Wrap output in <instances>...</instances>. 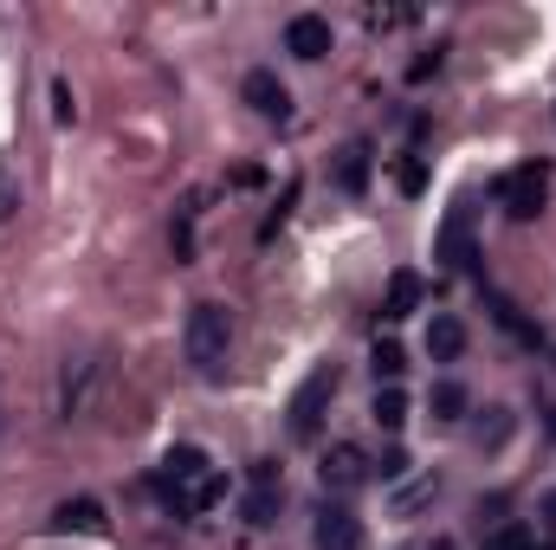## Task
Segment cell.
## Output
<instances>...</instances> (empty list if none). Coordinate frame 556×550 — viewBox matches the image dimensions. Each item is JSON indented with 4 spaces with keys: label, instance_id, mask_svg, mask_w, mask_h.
Returning a JSON list of instances; mask_svg holds the SVG:
<instances>
[{
    "label": "cell",
    "instance_id": "cell-1",
    "mask_svg": "<svg viewBox=\"0 0 556 550\" xmlns=\"http://www.w3.org/2000/svg\"><path fill=\"white\" fill-rule=\"evenodd\" d=\"M181 343H188V363H194L201 376H220V363H227V350H233V317H227V304H194Z\"/></svg>",
    "mask_w": 556,
    "mask_h": 550
},
{
    "label": "cell",
    "instance_id": "cell-2",
    "mask_svg": "<svg viewBox=\"0 0 556 550\" xmlns=\"http://www.w3.org/2000/svg\"><path fill=\"white\" fill-rule=\"evenodd\" d=\"M330 396H337V363H317L304 383H298V396H291V440H317V427H324V409H330Z\"/></svg>",
    "mask_w": 556,
    "mask_h": 550
},
{
    "label": "cell",
    "instance_id": "cell-3",
    "mask_svg": "<svg viewBox=\"0 0 556 550\" xmlns=\"http://www.w3.org/2000/svg\"><path fill=\"white\" fill-rule=\"evenodd\" d=\"M498 201H505V214H511V221H538V214H544V201H551V168H544V162L511 168V175L498 182Z\"/></svg>",
    "mask_w": 556,
    "mask_h": 550
},
{
    "label": "cell",
    "instance_id": "cell-4",
    "mask_svg": "<svg viewBox=\"0 0 556 550\" xmlns=\"http://www.w3.org/2000/svg\"><path fill=\"white\" fill-rule=\"evenodd\" d=\"M330 46H337V33H330V20H324V13H291V20H285V52H291V59L317 65Z\"/></svg>",
    "mask_w": 556,
    "mask_h": 550
},
{
    "label": "cell",
    "instance_id": "cell-5",
    "mask_svg": "<svg viewBox=\"0 0 556 550\" xmlns=\"http://www.w3.org/2000/svg\"><path fill=\"white\" fill-rule=\"evenodd\" d=\"M317 473H324V492H356V486L369 479V460H363V447H350V440H343V447H330V453H324V466H317Z\"/></svg>",
    "mask_w": 556,
    "mask_h": 550
},
{
    "label": "cell",
    "instance_id": "cell-6",
    "mask_svg": "<svg viewBox=\"0 0 556 550\" xmlns=\"http://www.w3.org/2000/svg\"><path fill=\"white\" fill-rule=\"evenodd\" d=\"M317 550H363V518L350 505H324L317 512Z\"/></svg>",
    "mask_w": 556,
    "mask_h": 550
},
{
    "label": "cell",
    "instance_id": "cell-7",
    "mask_svg": "<svg viewBox=\"0 0 556 550\" xmlns=\"http://www.w3.org/2000/svg\"><path fill=\"white\" fill-rule=\"evenodd\" d=\"M240 98H247V104H253L260 117H273V124H285V117H291V91L278 85V72H247Z\"/></svg>",
    "mask_w": 556,
    "mask_h": 550
},
{
    "label": "cell",
    "instance_id": "cell-8",
    "mask_svg": "<svg viewBox=\"0 0 556 550\" xmlns=\"http://www.w3.org/2000/svg\"><path fill=\"white\" fill-rule=\"evenodd\" d=\"M201 473H214L201 447H168V460H162V479H168V492H175V499H181V492H188Z\"/></svg>",
    "mask_w": 556,
    "mask_h": 550
},
{
    "label": "cell",
    "instance_id": "cell-9",
    "mask_svg": "<svg viewBox=\"0 0 556 550\" xmlns=\"http://www.w3.org/2000/svg\"><path fill=\"white\" fill-rule=\"evenodd\" d=\"M440 266H472V227H466V208H453L446 214V227H440Z\"/></svg>",
    "mask_w": 556,
    "mask_h": 550
},
{
    "label": "cell",
    "instance_id": "cell-10",
    "mask_svg": "<svg viewBox=\"0 0 556 550\" xmlns=\"http://www.w3.org/2000/svg\"><path fill=\"white\" fill-rule=\"evenodd\" d=\"M52 532H78V538H98L104 532V505L98 499H65L52 512Z\"/></svg>",
    "mask_w": 556,
    "mask_h": 550
},
{
    "label": "cell",
    "instance_id": "cell-11",
    "mask_svg": "<svg viewBox=\"0 0 556 550\" xmlns=\"http://www.w3.org/2000/svg\"><path fill=\"white\" fill-rule=\"evenodd\" d=\"M415 304H420V273H408V266H402V273L389 278V291H382V324H402Z\"/></svg>",
    "mask_w": 556,
    "mask_h": 550
},
{
    "label": "cell",
    "instance_id": "cell-12",
    "mask_svg": "<svg viewBox=\"0 0 556 550\" xmlns=\"http://www.w3.org/2000/svg\"><path fill=\"white\" fill-rule=\"evenodd\" d=\"M459 350H466V324L459 317H433L427 324V357L433 363H459Z\"/></svg>",
    "mask_w": 556,
    "mask_h": 550
},
{
    "label": "cell",
    "instance_id": "cell-13",
    "mask_svg": "<svg viewBox=\"0 0 556 550\" xmlns=\"http://www.w3.org/2000/svg\"><path fill=\"white\" fill-rule=\"evenodd\" d=\"M466 409H472V396H466V383H453V376H440V383L427 389V414H433V421H459Z\"/></svg>",
    "mask_w": 556,
    "mask_h": 550
},
{
    "label": "cell",
    "instance_id": "cell-14",
    "mask_svg": "<svg viewBox=\"0 0 556 550\" xmlns=\"http://www.w3.org/2000/svg\"><path fill=\"white\" fill-rule=\"evenodd\" d=\"M175 505H181V512H214V505H227V473H201Z\"/></svg>",
    "mask_w": 556,
    "mask_h": 550
},
{
    "label": "cell",
    "instance_id": "cell-15",
    "mask_svg": "<svg viewBox=\"0 0 556 550\" xmlns=\"http://www.w3.org/2000/svg\"><path fill=\"white\" fill-rule=\"evenodd\" d=\"M337 182H343L350 195H363V188H369V142H350V149H343V162H337Z\"/></svg>",
    "mask_w": 556,
    "mask_h": 550
},
{
    "label": "cell",
    "instance_id": "cell-16",
    "mask_svg": "<svg viewBox=\"0 0 556 550\" xmlns=\"http://www.w3.org/2000/svg\"><path fill=\"white\" fill-rule=\"evenodd\" d=\"M376 421H382V427H389V434H395V427H408V396H402V383H382V389H376Z\"/></svg>",
    "mask_w": 556,
    "mask_h": 550
},
{
    "label": "cell",
    "instance_id": "cell-17",
    "mask_svg": "<svg viewBox=\"0 0 556 550\" xmlns=\"http://www.w3.org/2000/svg\"><path fill=\"white\" fill-rule=\"evenodd\" d=\"M369 363H376V376H382V383H402V370H408V350H402L395 337H376Z\"/></svg>",
    "mask_w": 556,
    "mask_h": 550
},
{
    "label": "cell",
    "instance_id": "cell-18",
    "mask_svg": "<svg viewBox=\"0 0 556 550\" xmlns=\"http://www.w3.org/2000/svg\"><path fill=\"white\" fill-rule=\"evenodd\" d=\"M369 473H376L382 486H395V479H408V453H402V447H389V453H382V460H376Z\"/></svg>",
    "mask_w": 556,
    "mask_h": 550
},
{
    "label": "cell",
    "instance_id": "cell-19",
    "mask_svg": "<svg viewBox=\"0 0 556 550\" xmlns=\"http://www.w3.org/2000/svg\"><path fill=\"white\" fill-rule=\"evenodd\" d=\"M13 208H20V175H13V162L0 155V221H13Z\"/></svg>",
    "mask_w": 556,
    "mask_h": 550
},
{
    "label": "cell",
    "instance_id": "cell-20",
    "mask_svg": "<svg viewBox=\"0 0 556 550\" xmlns=\"http://www.w3.org/2000/svg\"><path fill=\"white\" fill-rule=\"evenodd\" d=\"M433 492H440V479H415V486H402V499H395V512L408 518V512H415V505H427Z\"/></svg>",
    "mask_w": 556,
    "mask_h": 550
},
{
    "label": "cell",
    "instance_id": "cell-21",
    "mask_svg": "<svg viewBox=\"0 0 556 550\" xmlns=\"http://www.w3.org/2000/svg\"><path fill=\"white\" fill-rule=\"evenodd\" d=\"M505 434H511V414H505V409H485V427H479V447H498Z\"/></svg>",
    "mask_w": 556,
    "mask_h": 550
},
{
    "label": "cell",
    "instance_id": "cell-22",
    "mask_svg": "<svg viewBox=\"0 0 556 550\" xmlns=\"http://www.w3.org/2000/svg\"><path fill=\"white\" fill-rule=\"evenodd\" d=\"M52 117H59V124H78V98H72V85H65V78L52 85Z\"/></svg>",
    "mask_w": 556,
    "mask_h": 550
},
{
    "label": "cell",
    "instance_id": "cell-23",
    "mask_svg": "<svg viewBox=\"0 0 556 550\" xmlns=\"http://www.w3.org/2000/svg\"><path fill=\"white\" fill-rule=\"evenodd\" d=\"M525 545H531V532H525V525H498V532L485 538V550H525Z\"/></svg>",
    "mask_w": 556,
    "mask_h": 550
},
{
    "label": "cell",
    "instance_id": "cell-24",
    "mask_svg": "<svg viewBox=\"0 0 556 550\" xmlns=\"http://www.w3.org/2000/svg\"><path fill=\"white\" fill-rule=\"evenodd\" d=\"M395 182H402V195H420V188H427V168H420V155H408V162H402V175H395Z\"/></svg>",
    "mask_w": 556,
    "mask_h": 550
},
{
    "label": "cell",
    "instance_id": "cell-25",
    "mask_svg": "<svg viewBox=\"0 0 556 550\" xmlns=\"http://www.w3.org/2000/svg\"><path fill=\"white\" fill-rule=\"evenodd\" d=\"M544 525H556V492H544Z\"/></svg>",
    "mask_w": 556,
    "mask_h": 550
},
{
    "label": "cell",
    "instance_id": "cell-26",
    "mask_svg": "<svg viewBox=\"0 0 556 550\" xmlns=\"http://www.w3.org/2000/svg\"><path fill=\"white\" fill-rule=\"evenodd\" d=\"M525 550H556V545H538V538H531V545H525Z\"/></svg>",
    "mask_w": 556,
    "mask_h": 550
},
{
    "label": "cell",
    "instance_id": "cell-27",
    "mask_svg": "<svg viewBox=\"0 0 556 550\" xmlns=\"http://www.w3.org/2000/svg\"><path fill=\"white\" fill-rule=\"evenodd\" d=\"M551 440H556V409H551Z\"/></svg>",
    "mask_w": 556,
    "mask_h": 550
}]
</instances>
